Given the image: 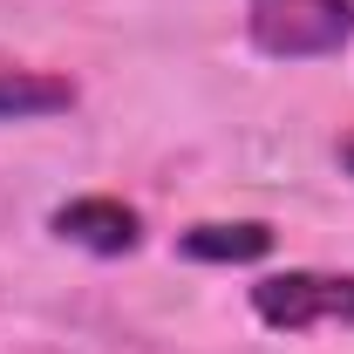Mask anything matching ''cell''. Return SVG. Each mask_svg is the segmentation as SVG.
I'll return each mask as SVG.
<instances>
[{
	"instance_id": "cell-1",
	"label": "cell",
	"mask_w": 354,
	"mask_h": 354,
	"mask_svg": "<svg viewBox=\"0 0 354 354\" xmlns=\"http://www.w3.org/2000/svg\"><path fill=\"white\" fill-rule=\"evenodd\" d=\"M245 41L266 62H327L354 41V0H245Z\"/></svg>"
},
{
	"instance_id": "cell-2",
	"label": "cell",
	"mask_w": 354,
	"mask_h": 354,
	"mask_svg": "<svg viewBox=\"0 0 354 354\" xmlns=\"http://www.w3.org/2000/svg\"><path fill=\"white\" fill-rule=\"evenodd\" d=\"M252 313L272 334H320V327L354 334V272H320V266L266 272L252 286Z\"/></svg>"
},
{
	"instance_id": "cell-3",
	"label": "cell",
	"mask_w": 354,
	"mask_h": 354,
	"mask_svg": "<svg viewBox=\"0 0 354 354\" xmlns=\"http://www.w3.org/2000/svg\"><path fill=\"white\" fill-rule=\"evenodd\" d=\"M55 232L68 239V245H82V252H95V259H123V252H136L143 245V218H136V205H123V198H68V205H55Z\"/></svg>"
},
{
	"instance_id": "cell-4",
	"label": "cell",
	"mask_w": 354,
	"mask_h": 354,
	"mask_svg": "<svg viewBox=\"0 0 354 354\" xmlns=\"http://www.w3.org/2000/svg\"><path fill=\"white\" fill-rule=\"evenodd\" d=\"M75 109V82L55 68H28V62H0V123H41Z\"/></svg>"
},
{
	"instance_id": "cell-5",
	"label": "cell",
	"mask_w": 354,
	"mask_h": 354,
	"mask_svg": "<svg viewBox=\"0 0 354 354\" xmlns=\"http://www.w3.org/2000/svg\"><path fill=\"white\" fill-rule=\"evenodd\" d=\"M184 259H205V266H252L272 252V225L266 218H232V225H191L177 239Z\"/></svg>"
},
{
	"instance_id": "cell-6",
	"label": "cell",
	"mask_w": 354,
	"mask_h": 354,
	"mask_svg": "<svg viewBox=\"0 0 354 354\" xmlns=\"http://www.w3.org/2000/svg\"><path fill=\"white\" fill-rule=\"evenodd\" d=\"M341 164H348V177H354V136H348V150H341Z\"/></svg>"
}]
</instances>
